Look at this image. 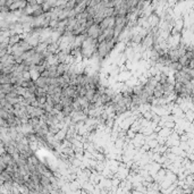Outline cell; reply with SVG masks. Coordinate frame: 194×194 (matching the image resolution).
I'll return each instance as SVG.
<instances>
[{"mask_svg": "<svg viewBox=\"0 0 194 194\" xmlns=\"http://www.w3.org/2000/svg\"><path fill=\"white\" fill-rule=\"evenodd\" d=\"M5 55H7V49H0V59L4 57Z\"/></svg>", "mask_w": 194, "mask_h": 194, "instance_id": "obj_14", "label": "cell"}, {"mask_svg": "<svg viewBox=\"0 0 194 194\" xmlns=\"http://www.w3.org/2000/svg\"><path fill=\"white\" fill-rule=\"evenodd\" d=\"M21 40H22L21 35H18V34H14V35H11L10 38H9V46L13 47V46H15V44H17Z\"/></svg>", "mask_w": 194, "mask_h": 194, "instance_id": "obj_9", "label": "cell"}, {"mask_svg": "<svg viewBox=\"0 0 194 194\" xmlns=\"http://www.w3.org/2000/svg\"><path fill=\"white\" fill-rule=\"evenodd\" d=\"M95 92H97V90H87V91H86V93H85V98L89 101H91V100H92V98L94 97Z\"/></svg>", "mask_w": 194, "mask_h": 194, "instance_id": "obj_13", "label": "cell"}, {"mask_svg": "<svg viewBox=\"0 0 194 194\" xmlns=\"http://www.w3.org/2000/svg\"><path fill=\"white\" fill-rule=\"evenodd\" d=\"M4 84H11V75L9 74H2L0 73V85Z\"/></svg>", "mask_w": 194, "mask_h": 194, "instance_id": "obj_7", "label": "cell"}, {"mask_svg": "<svg viewBox=\"0 0 194 194\" xmlns=\"http://www.w3.org/2000/svg\"><path fill=\"white\" fill-rule=\"evenodd\" d=\"M97 47H98V42L97 40L90 39L86 36V39L83 41L82 46H81V56L83 58H91L93 55L97 54Z\"/></svg>", "mask_w": 194, "mask_h": 194, "instance_id": "obj_1", "label": "cell"}, {"mask_svg": "<svg viewBox=\"0 0 194 194\" xmlns=\"http://www.w3.org/2000/svg\"><path fill=\"white\" fill-rule=\"evenodd\" d=\"M13 115V114H8L7 111H5L4 109H0V118L4 119V120H7L10 116Z\"/></svg>", "mask_w": 194, "mask_h": 194, "instance_id": "obj_12", "label": "cell"}, {"mask_svg": "<svg viewBox=\"0 0 194 194\" xmlns=\"http://www.w3.org/2000/svg\"><path fill=\"white\" fill-rule=\"evenodd\" d=\"M47 48H48L47 42H39L38 46L34 48V50H35V52H38V54H44L46 50H47Z\"/></svg>", "mask_w": 194, "mask_h": 194, "instance_id": "obj_8", "label": "cell"}, {"mask_svg": "<svg viewBox=\"0 0 194 194\" xmlns=\"http://www.w3.org/2000/svg\"><path fill=\"white\" fill-rule=\"evenodd\" d=\"M67 127H65V128L63 129H59L58 131V133L55 134V140L56 141H63L66 137V135H67Z\"/></svg>", "mask_w": 194, "mask_h": 194, "instance_id": "obj_6", "label": "cell"}, {"mask_svg": "<svg viewBox=\"0 0 194 194\" xmlns=\"http://www.w3.org/2000/svg\"><path fill=\"white\" fill-rule=\"evenodd\" d=\"M100 33H101V31H100V29H99V25L93 24L91 27H89V29L86 30L85 35L87 36V38H90V39L97 40L98 36L100 35Z\"/></svg>", "mask_w": 194, "mask_h": 194, "instance_id": "obj_3", "label": "cell"}, {"mask_svg": "<svg viewBox=\"0 0 194 194\" xmlns=\"http://www.w3.org/2000/svg\"><path fill=\"white\" fill-rule=\"evenodd\" d=\"M0 87H1V91H2V93L5 95L13 92V84H4V85H1Z\"/></svg>", "mask_w": 194, "mask_h": 194, "instance_id": "obj_10", "label": "cell"}, {"mask_svg": "<svg viewBox=\"0 0 194 194\" xmlns=\"http://www.w3.org/2000/svg\"><path fill=\"white\" fill-rule=\"evenodd\" d=\"M40 184L42 185L43 187H47V186H49L51 184V182H50V178L49 177H46V176H40Z\"/></svg>", "mask_w": 194, "mask_h": 194, "instance_id": "obj_11", "label": "cell"}, {"mask_svg": "<svg viewBox=\"0 0 194 194\" xmlns=\"http://www.w3.org/2000/svg\"><path fill=\"white\" fill-rule=\"evenodd\" d=\"M114 26H115V16H111V17L103 18L100 24H99V29L102 32V31L107 29H114Z\"/></svg>", "mask_w": 194, "mask_h": 194, "instance_id": "obj_2", "label": "cell"}, {"mask_svg": "<svg viewBox=\"0 0 194 194\" xmlns=\"http://www.w3.org/2000/svg\"><path fill=\"white\" fill-rule=\"evenodd\" d=\"M42 194H50V193H48V192H47V193H42Z\"/></svg>", "mask_w": 194, "mask_h": 194, "instance_id": "obj_15", "label": "cell"}, {"mask_svg": "<svg viewBox=\"0 0 194 194\" xmlns=\"http://www.w3.org/2000/svg\"><path fill=\"white\" fill-rule=\"evenodd\" d=\"M48 82H49V79H46V77L40 76L39 79L34 81V84H35V86L38 89H47Z\"/></svg>", "mask_w": 194, "mask_h": 194, "instance_id": "obj_4", "label": "cell"}, {"mask_svg": "<svg viewBox=\"0 0 194 194\" xmlns=\"http://www.w3.org/2000/svg\"><path fill=\"white\" fill-rule=\"evenodd\" d=\"M17 46H18V49H19L22 52H26V51H29V50H31V49H33V48L30 46L29 43L26 42V41H24V40H21V41L17 43Z\"/></svg>", "mask_w": 194, "mask_h": 194, "instance_id": "obj_5", "label": "cell"}]
</instances>
